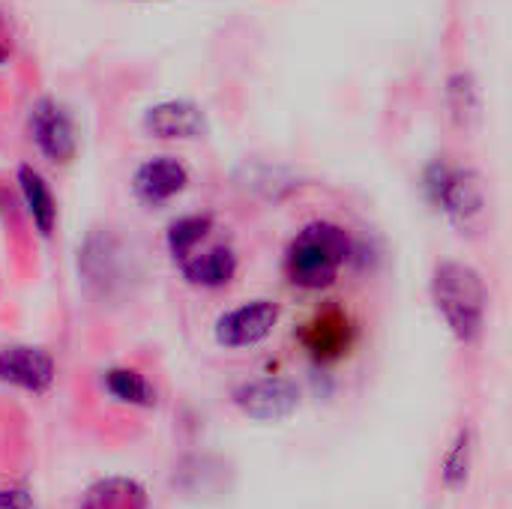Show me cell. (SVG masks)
Returning a JSON list of instances; mask_svg holds the SVG:
<instances>
[{"mask_svg": "<svg viewBox=\"0 0 512 509\" xmlns=\"http://www.w3.org/2000/svg\"><path fill=\"white\" fill-rule=\"evenodd\" d=\"M354 252L351 234L327 219L303 225L285 249V279L300 291H327L339 282L342 267Z\"/></svg>", "mask_w": 512, "mask_h": 509, "instance_id": "6da1fadb", "label": "cell"}, {"mask_svg": "<svg viewBox=\"0 0 512 509\" xmlns=\"http://www.w3.org/2000/svg\"><path fill=\"white\" fill-rule=\"evenodd\" d=\"M432 303L447 324L450 336L462 345L480 342L486 330V309H489V291L486 279L477 267L465 261H441L432 270L429 282Z\"/></svg>", "mask_w": 512, "mask_h": 509, "instance_id": "7a4b0ae2", "label": "cell"}, {"mask_svg": "<svg viewBox=\"0 0 512 509\" xmlns=\"http://www.w3.org/2000/svg\"><path fill=\"white\" fill-rule=\"evenodd\" d=\"M426 189L459 234H477L483 228L489 198L483 177L474 168H450L435 162L426 171Z\"/></svg>", "mask_w": 512, "mask_h": 509, "instance_id": "3957f363", "label": "cell"}, {"mask_svg": "<svg viewBox=\"0 0 512 509\" xmlns=\"http://www.w3.org/2000/svg\"><path fill=\"white\" fill-rule=\"evenodd\" d=\"M27 129H30V141L36 144V150L54 162V165H66L75 159L78 153V129L75 120L69 114V108L63 102H57L54 96H42L30 105L27 114Z\"/></svg>", "mask_w": 512, "mask_h": 509, "instance_id": "277c9868", "label": "cell"}, {"mask_svg": "<svg viewBox=\"0 0 512 509\" xmlns=\"http://www.w3.org/2000/svg\"><path fill=\"white\" fill-rule=\"evenodd\" d=\"M279 321H282V306L276 300H249L216 318L213 339L219 348H228V351L255 348L267 336H273Z\"/></svg>", "mask_w": 512, "mask_h": 509, "instance_id": "5b68a950", "label": "cell"}, {"mask_svg": "<svg viewBox=\"0 0 512 509\" xmlns=\"http://www.w3.org/2000/svg\"><path fill=\"white\" fill-rule=\"evenodd\" d=\"M234 408L255 423L288 420L300 408V387L288 378H255L231 393Z\"/></svg>", "mask_w": 512, "mask_h": 509, "instance_id": "8992f818", "label": "cell"}, {"mask_svg": "<svg viewBox=\"0 0 512 509\" xmlns=\"http://www.w3.org/2000/svg\"><path fill=\"white\" fill-rule=\"evenodd\" d=\"M141 129L159 141H198L207 135L210 123H207V114L198 102L165 99V102H156L144 111Z\"/></svg>", "mask_w": 512, "mask_h": 509, "instance_id": "52a82bcc", "label": "cell"}, {"mask_svg": "<svg viewBox=\"0 0 512 509\" xmlns=\"http://www.w3.org/2000/svg\"><path fill=\"white\" fill-rule=\"evenodd\" d=\"M189 186V171L174 156H153L144 159L132 174V192L147 207H162L183 195Z\"/></svg>", "mask_w": 512, "mask_h": 509, "instance_id": "ba28073f", "label": "cell"}, {"mask_svg": "<svg viewBox=\"0 0 512 509\" xmlns=\"http://www.w3.org/2000/svg\"><path fill=\"white\" fill-rule=\"evenodd\" d=\"M54 360L48 351L33 345L0 348V384L18 387L24 393H48L54 384Z\"/></svg>", "mask_w": 512, "mask_h": 509, "instance_id": "9c48e42d", "label": "cell"}, {"mask_svg": "<svg viewBox=\"0 0 512 509\" xmlns=\"http://www.w3.org/2000/svg\"><path fill=\"white\" fill-rule=\"evenodd\" d=\"M240 258L231 246H210L192 252L186 261H180V276L186 285L201 291H219L237 279Z\"/></svg>", "mask_w": 512, "mask_h": 509, "instance_id": "30bf717a", "label": "cell"}, {"mask_svg": "<svg viewBox=\"0 0 512 509\" xmlns=\"http://www.w3.org/2000/svg\"><path fill=\"white\" fill-rule=\"evenodd\" d=\"M15 180H18V192H21V201H24V210H27L33 228L42 237H51L57 228V201H54L48 180L33 165H21Z\"/></svg>", "mask_w": 512, "mask_h": 509, "instance_id": "8fae6325", "label": "cell"}, {"mask_svg": "<svg viewBox=\"0 0 512 509\" xmlns=\"http://www.w3.org/2000/svg\"><path fill=\"white\" fill-rule=\"evenodd\" d=\"M351 342V324L342 312H324L306 330V348L315 360H339Z\"/></svg>", "mask_w": 512, "mask_h": 509, "instance_id": "7c38bea8", "label": "cell"}, {"mask_svg": "<svg viewBox=\"0 0 512 509\" xmlns=\"http://www.w3.org/2000/svg\"><path fill=\"white\" fill-rule=\"evenodd\" d=\"M78 509H147V492L126 477H108L90 486Z\"/></svg>", "mask_w": 512, "mask_h": 509, "instance_id": "4fadbf2b", "label": "cell"}, {"mask_svg": "<svg viewBox=\"0 0 512 509\" xmlns=\"http://www.w3.org/2000/svg\"><path fill=\"white\" fill-rule=\"evenodd\" d=\"M447 105L462 129H474L483 117V93L471 72H453L447 78Z\"/></svg>", "mask_w": 512, "mask_h": 509, "instance_id": "5bb4252c", "label": "cell"}, {"mask_svg": "<svg viewBox=\"0 0 512 509\" xmlns=\"http://www.w3.org/2000/svg\"><path fill=\"white\" fill-rule=\"evenodd\" d=\"M210 231H213V216L210 213H186V216H177L168 225V231H165V249L180 264L192 252H198V246L207 240Z\"/></svg>", "mask_w": 512, "mask_h": 509, "instance_id": "9a60e30c", "label": "cell"}, {"mask_svg": "<svg viewBox=\"0 0 512 509\" xmlns=\"http://www.w3.org/2000/svg\"><path fill=\"white\" fill-rule=\"evenodd\" d=\"M102 384H105L108 396L120 405H129V408H153L156 405V387L138 369H129V366L108 369Z\"/></svg>", "mask_w": 512, "mask_h": 509, "instance_id": "2e32d148", "label": "cell"}, {"mask_svg": "<svg viewBox=\"0 0 512 509\" xmlns=\"http://www.w3.org/2000/svg\"><path fill=\"white\" fill-rule=\"evenodd\" d=\"M471 468H474V429L462 426L453 438V444L444 453L441 462V483L450 492H462L471 480Z\"/></svg>", "mask_w": 512, "mask_h": 509, "instance_id": "e0dca14e", "label": "cell"}, {"mask_svg": "<svg viewBox=\"0 0 512 509\" xmlns=\"http://www.w3.org/2000/svg\"><path fill=\"white\" fill-rule=\"evenodd\" d=\"M0 509H36L30 495L21 489H0Z\"/></svg>", "mask_w": 512, "mask_h": 509, "instance_id": "ac0fdd59", "label": "cell"}, {"mask_svg": "<svg viewBox=\"0 0 512 509\" xmlns=\"http://www.w3.org/2000/svg\"><path fill=\"white\" fill-rule=\"evenodd\" d=\"M3 60H6V48L0 45V63H3Z\"/></svg>", "mask_w": 512, "mask_h": 509, "instance_id": "d6986e66", "label": "cell"}]
</instances>
